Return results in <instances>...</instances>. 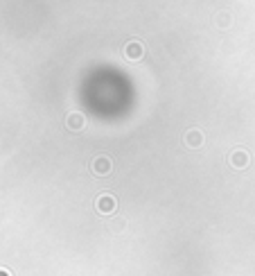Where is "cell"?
I'll return each mask as SVG.
<instances>
[{"mask_svg":"<svg viewBox=\"0 0 255 276\" xmlns=\"http://www.w3.org/2000/svg\"><path fill=\"white\" fill-rule=\"evenodd\" d=\"M91 172L93 174H97V177H106V174H111V170H113V161L106 154H97V156L91 161Z\"/></svg>","mask_w":255,"mask_h":276,"instance_id":"6da1fadb","label":"cell"},{"mask_svg":"<svg viewBox=\"0 0 255 276\" xmlns=\"http://www.w3.org/2000/svg\"><path fill=\"white\" fill-rule=\"evenodd\" d=\"M95 208H97V213H102V215H111L113 210L118 208V202H115V197H113V195H109V192H102V195L95 199Z\"/></svg>","mask_w":255,"mask_h":276,"instance_id":"7a4b0ae2","label":"cell"},{"mask_svg":"<svg viewBox=\"0 0 255 276\" xmlns=\"http://www.w3.org/2000/svg\"><path fill=\"white\" fill-rule=\"evenodd\" d=\"M144 43H140V41H129L125 46V57L127 59H131V61H140L144 57Z\"/></svg>","mask_w":255,"mask_h":276,"instance_id":"3957f363","label":"cell"},{"mask_svg":"<svg viewBox=\"0 0 255 276\" xmlns=\"http://www.w3.org/2000/svg\"><path fill=\"white\" fill-rule=\"evenodd\" d=\"M228 161H230V165L233 168H237V170H244L246 165H249V152L246 150H233L230 152V156H228Z\"/></svg>","mask_w":255,"mask_h":276,"instance_id":"277c9868","label":"cell"},{"mask_svg":"<svg viewBox=\"0 0 255 276\" xmlns=\"http://www.w3.org/2000/svg\"><path fill=\"white\" fill-rule=\"evenodd\" d=\"M65 125H68V129H75V132H79V129L86 125L84 113H79V111L68 113V118H65Z\"/></svg>","mask_w":255,"mask_h":276,"instance_id":"5b68a950","label":"cell"},{"mask_svg":"<svg viewBox=\"0 0 255 276\" xmlns=\"http://www.w3.org/2000/svg\"><path fill=\"white\" fill-rule=\"evenodd\" d=\"M185 145L192 147V150L201 147V145H203V134L199 132V129H190V132L185 134Z\"/></svg>","mask_w":255,"mask_h":276,"instance_id":"8992f818","label":"cell"},{"mask_svg":"<svg viewBox=\"0 0 255 276\" xmlns=\"http://www.w3.org/2000/svg\"><path fill=\"white\" fill-rule=\"evenodd\" d=\"M230 23H233V16H230L228 12H222L219 16H217V27H222V30H228Z\"/></svg>","mask_w":255,"mask_h":276,"instance_id":"52a82bcc","label":"cell"},{"mask_svg":"<svg viewBox=\"0 0 255 276\" xmlns=\"http://www.w3.org/2000/svg\"><path fill=\"white\" fill-rule=\"evenodd\" d=\"M0 276H9V272H7V270H0Z\"/></svg>","mask_w":255,"mask_h":276,"instance_id":"ba28073f","label":"cell"}]
</instances>
